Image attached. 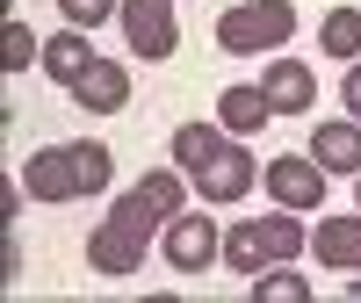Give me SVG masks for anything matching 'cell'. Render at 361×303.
<instances>
[{"label":"cell","instance_id":"cell-1","mask_svg":"<svg viewBox=\"0 0 361 303\" xmlns=\"http://www.w3.org/2000/svg\"><path fill=\"white\" fill-rule=\"evenodd\" d=\"M116 180V152L102 137H66V144H37L22 159V188L29 202H94Z\"/></svg>","mask_w":361,"mask_h":303},{"label":"cell","instance_id":"cell-2","mask_svg":"<svg viewBox=\"0 0 361 303\" xmlns=\"http://www.w3.org/2000/svg\"><path fill=\"white\" fill-rule=\"evenodd\" d=\"M159 231H166V217H159L137 188H123V195L109 202V217L87 231V267H94L102 282H123V275H137V267H145V253H152Z\"/></svg>","mask_w":361,"mask_h":303},{"label":"cell","instance_id":"cell-3","mask_svg":"<svg viewBox=\"0 0 361 303\" xmlns=\"http://www.w3.org/2000/svg\"><path fill=\"white\" fill-rule=\"evenodd\" d=\"M296 253H311V231L296 224V209H267V217H238L224 231V267L231 275H260V267H275V260H296Z\"/></svg>","mask_w":361,"mask_h":303},{"label":"cell","instance_id":"cell-4","mask_svg":"<svg viewBox=\"0 0 361 303\" xmlns=\"http://www.w3.org/2000/svg\"><path fill=\"white\" fill-rule=\"evenodd\" d=\"M289 37H296L289 0H238V8L217 15V51H231V58H275Z\"/></svg>","mask_w":361,"mask_h":303},{"label":"cell","instance_id":"cell-5","mask_svg":"<svg viewBox=\"0 0 361 303\" xmlns=\"http://www.w3.org/2000/svg\"><path fill=\"white\" fill-rule=\"evenodd\" d=\"M325 173L311 152H275L267 159V173H260V188H267V202H282V209H296V217H311V209H325Z\"/></svg>","mask_w":361,"mask_h":303},{"label":"cell","instance_id":"cell-6","mask_svg":"<svg viewBox=\"0 0 361 303\" xmlns=\"http://www.w3.org/2000/svg\"><path fill=\"white\" fill-rule=\"evenodd\" d=\"M159 253H166L173 275H209V267L224 260V231H217V217L180 209V217H166V231H159Z\"/></svg>","mask_w":361,"mask_h":303},{"label":"cell","instance_id":"cell-7","mask_svg":"<svg viewBox=\"0 0 361 303\" xmlns=\"http://www.w3.org/2000/svg\"><path fill=\"white\" fill-rule=\"evenodd\" d=\"M123 37H130V51L145 58V66H166L173 58V44H180V15H173V0H123Z\"/></svg>","mask_w":361,"mask_h":303},{"label":"cell","instance_id":"cell-8","mask_svg":"<svg viewBox=\"0 0 361 303\" xmlns=\"http://www.w3.org/2000/svg\"><path fill=\"white\" fill-rule=\"evenodd\" d=\"M260 173H267V166L246 152V137H231V144H224V159L209 166V173H195V195H202L209 209H217V202L231 209V202H246V195L260 188Z\"/></svg>","mask_w":361,"mask_h":303},{"label":"cell","instance_id":"cell-9","mask_svg":"<svg viewBox=\"0 0 361 303\" xmlns=\"http://www.w3.org/2000/svg\"><path fill=\"white\" fill-rule=\"evenodd\" d=\"M73 109H87V116H116V109H130V66H116V58H94L73 87Z\"/></svg>","mask_w":361,"mask_h":303},{"label":"cell","instance_id":"cell-10","mask_svg":"<svg viewBox=\"0 0 361 303\" xmlns=\"http://www.w3.org/2000/svg\"><path fill=\"white\" fill-rule=\"evenodd\" d=\"M260 87H267V101H275V116H304L311 101H318V73L304 66V58H267V73H260Z\"/></svg>","mask_w":361,"mask_h":303},{"label":"cell","instance_id":"cell-11","mask_svg":"<svg viewBox=\"0 0 361 303\" xmlns=\"http://www.w3.org/2000/svg\"><path fill=\"white\" fill-rule=\"evenodd\" d=\"M311 260L333 267V275H361V209L354 217H325L311 231Z\"/></svg>","mask_w":361,"mask_h":303},{"label":"cell","instance_id":"cell-12","mask_svg":"<svg viewBox=\"0 0 361 303\" xmlns=\"http://www.w3.org/2000/svg\"><path fill=\"white\" fill-rule=\"evenodd\" d=\"M217 123H224L231 137H253V130H267V123H275V101H267V87H260V80H238V87H224V94H217Z\"/></svg>","mask_w":361,"mask_h":303},{"label":"cell","instance_id":"cell-13","mask_svg":"<svg viewBox=\"0 0 361 303\" xmlns=\"http://www.w3.org/2000/svg\"><path fill=\"white\" fill-rule=\"evenodd\" d=\"M311 159L325 173H361V116H333L311 130Z\"/></svg>","mask_w":361,"mask_h":303},{"label":"cell","instance_id":"cell-14","mask_svg":"<svg viewBox=\"0 0 361 303\" xmlns=\"http://www.w3.org/2000/svg\"><path fill=\"white\" fill-rule=\"evenodd\" d=\"M94 44H87V29L80 22H66V29H51V37H44V80H58V87H73L87 66H94Z\"/></svg>","mask_w":361,"mask_h":303},{"label":"cell","instance_id":"cell-15","mask_svg":"<svg viewBox=\"0 0 361 303\" xmlns=\"http://www.w3.org/2000/svg\"><path fill=\"white\" fill-rule=\"evenodd\" d=\"M318 44H325V58L354 66V58H361V8H333V15L318 22Z\"/></svg>","mask_w":361,"mask_h":303},{"label":"cell","instance_id":"cell-16","mask_svg":"<svg viewBox=\"0 0 361 303\" xmlns=\"http://www.w3.org/2000/svg\"><path fill=\"white\" fill-rule=\"evenodd\" d=\"M253 303H311V282L289 275V260H275V267L253 275Z\"/></svg>","mask_w":361,"mask_h":303},{"label":"cell","instance_id":"cell-17","mask_svg":"<svg viewBox=\"0 0 361 303\" xmlns=\"http://www.w3.org/2000/svg\"><path fill=\"white\" fill-rule=\"evenodd\" d=\"M0 66H8V73L44 66V44H37V29H29V22H8V29H0Z\"/></svg>","mask_w":361,"mask_h":303},{"label":"cell","instance_id":"cell-18","mask_svg":"<svg viewBox=\"0 0 361 303\" xmlns=\"http://www.w3.org/2000/svg\"><path fill=\"white\" fill-rule=\"evenodd\" d=\"M58 15L80 22V29H102L109 15H123V0H58Z\"/></svg>","mask_w":361,"mask_h":303},{"label":"cell","instance_id":"cell-19","mask_svg":"<svg viewBox=\"0 0 361 303\" xmlns=\"http://www.w3.org/2000/svg\"><path fill=\"white\" fill-rule=\"evenodd\" d=\"M340 101H347V116H361V58L347 66V80H340Z\"/></svg>","mask_w":361,"mask_h":303},{"label":"cell","instance_id":"cell-20","mask_svg":"<svg viewBox=\"0 0 361 303\" xmlns=\"http://www.w3.org/2000/svg\"><path fill=\"white\" fill-rule=\"evenodd\" d=\"M354 209H361V173H354Z\"/></svg>","mask_w":361,"mask_h":303},{"label":"cell","instance_id":"cell-21","mask_svg":"<svg viewBox=\"0 0 361 303\" xmlns=\"http://www.w3.org/2000/svg\"><path fill=\"white\" fill-rule=\"evenodd\" d=\"M354 296H361V289H354Z\"/></svg>","mask_w":361,"mask_h":303}]
</instances>
